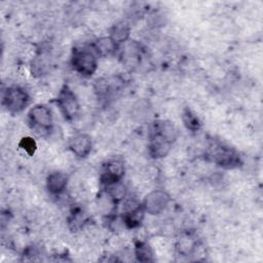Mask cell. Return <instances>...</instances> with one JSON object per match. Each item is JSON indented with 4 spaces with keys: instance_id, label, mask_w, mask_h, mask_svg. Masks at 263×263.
<instances>
[{
    "instance_id": "5bb4252c",
    "label": "cell",
    "mask_w": 263,
    "mask_h": 263,
    "mask_svg": "<svg viewBox=\"0 0 263 263\" xmlns=\"http://www.w3.org/2000/svg\"><path fill=\"white\" fill-rule=\"evenodd\" d=\"M153 133L161 136L171 143H173L178 136V130L176 126L167 120H160L157 123H155Z\"/></svg>"
},
{
    "instance_id": "4fadbf2b",
    "label": "cell",
    "mask_w": 263,
    "mask_h": 263,
    "mask_svg": "<svg viewBox=\"0 0 263 263\" xmlns=\"http://www.w3.org/2000/svg\"><path fill=\"white\" fill-rule=\"evenodd\" d=\"M117 44L108 36L99 38L93 44V51L97 55L106 58L115 52L117 48Z\"/></svg>"
},
{
    "instance_id": "ac0fdd59",
    "label": "cell",
    "mask_w": 263,
    "mask_h": 263,
    "mask_svg": "<svg viewBox=\"0 0 263 263\" xmlns=\"http://www.w3.org/2000/svg\"><path fill=\"white\" fill-rule=\"evenodd\" d=\"M135 256L141 262H149L153 260V253L148 243L140 241L136 245Z\"/></svg>"
},
{
    "instance_id": "9c48e42d",
    "label": "cell",
    "mask_w": 263,
    "mask_h": 263,
    "mask_svg": "<svg viewBox=\"0 0 263 263\" xmlns=\"http://www.w3.org/2000/svg\"><path fill=\"white\" fill-rule=\"evenodd\" d=\"M172 144L173 143L168 142L161 136L155 133H152L150 138V144H149V152L155 158L164 157L170 152Z\"/></svg>"
},
{
    "instance_id": "ffe728a7",
    "label": "cell",
    "mask_w": 263,
    "mask_h": 263,
    "mask_svg": "<svg viewBox=\"0 0 263 263\" xmlns=\"http://www.w3.org/2000/svg\"><path fill=\"white\" fill-rule=\"evenodd\" d=\"M95 89L99 96H106L110 90L109 82L106 79H98L95 84Z\"/></svg>"
},
{
    "instance_id": "7a4b0ae2",
    "label": "cell",
    "mask_w": 263,
    "mask_h": 263,
    "mask_svg": "<svg viewBox=\"0 0 263 263\" xmlns=\"http://www.w3.org/2000/svg\"><path fill=\"white\" fill-rule=\"evenodd\" d=\"M28 93L21 87H8L2 93V104L11 113L23 111L29 104Z\"/></svg>"
},
{
    "instance_id": "9a60e30c",
    "label": "cell",
    "mask_w": 263,
    "mask_h": 263,
    "mask_svg": "<svg viewBox=\"0 0 263 263\" xmlns=\"http://www.w3.org/2000/svg\"><path fill=\"white\" fill-rule=\"evenodd\" d=\"M107 194L110 196V198L113 200V202L119 203L122 200L125 199L127 195V189L124 184L121 183V181L110 184L107 186Z\"/></svg>"
},
{
    "instance_id": "2e32d148",
    "label": "cell",
    "mask_w": 263,
    "mask_h": 263,
    "mask_svg": "<svg viewBox=\"0 0 263 263\" xmlns=\"http://www.w3.org/2000/svg\"><path fill=\"white\" fill-rule=\"evenodd\" d=\"M196 247L197 246L194 238L189 234H184L178 239L176 248L179 254L183 256H187V255H191L195 251Z\"/></svg>"
},
{
    "instance_id": "30bf717a",
    "label": "cell",
    "mask_w": 263,
    "mask_h": 263,
    "mask_svg": "<svg viewBox=\"0 0 263 263\" xmlns=\"http://www.w3.org/2000/svg\"><path fill=\"white\" fill-rule=\"evenodd\" d=\"M68 176L63 172H52L46 178V187L51 194H61L67 188Z\"/></svg>"
},
{
    "instance_id": "8992f818",
    "label": "cell",
    "mask_w": 263,
    "mask_h": 263,
    "mask_svg": "<svg viewBox=\"0 0 263 263\" xmlns=\"http://www.w3.org/2000/svg\"><path fill=\"white\" fill-rule=\"evenodd\" d=\"M30 122L37 130H49L52 126V115L50 110L43 105H36L29 111Z\"/></svg>"
},
{
    "instance_id": "6da1fadb",
    "label": "cell",
    "mask_w": 263,
    "mask_h": 263,
    "mask_svg": "<svg viewBox=\"0 0 263 263\" xmlns=\"http://www.w3.org/2000/svg\"><path fill=\"white\" fill-rule=\"evenodd\" d=\"M72 65L76 72L83 76L92 75L98 68V59L95 51L81 48L75 49L72 57Z\"/></svg>"
},
{
    "instance_id": "52a82bcc",
    "label": "cell",
    "mask_w": 263,
    "mask_h": 263,
    "mask_svg": "<svg viewBox=\"0 0 263 263\" xmlns=\"http://www.w3.org/2000/svg\"><path fill=\"white\" fill-rule=\"evenodd\" d=\"M124 175V164L119 159H112L109 160L104 164L102 175H101V182L106 186L121 181Z\"/></svg>"
},
{
    "instance_id": "7c38bea8",
    "label": "cell",
    "mask_w": 263,
    "mask_h": 263,
    "mask_svg": "<svg viewBox=\"0 0 263 263\" xmlns=\"http://www.w3.org/2000/svg\"><path fill=\"white\" fill-rule=\"evenodd\" d=\"M130 35V28L129 26L124 22H118L115 25L112 26L110 30L109 37L117 44L124 43L128 40Z\"/></svg>"
},
{
    "instance_id": "8fae6325",
    "label": "cell",
    "mask_w": 263,
    "mask_h": 263,
    "mask_svg": "<svg viewBox=\"0 0 263 263\" xmlns=\"http://www.w3.org/2000/svg\"><path fill=\"white\" fill-rule=\"evenodd\" d=\"M145 213L146 212L144 210L143 204L140 203L136 208L124 212V214L122 216L123 224L126 227H128V228L138 227L142 223V221H143V219L145 217Z\"/></svg>"
},
{
    "instance_id": "277c9868",
    "label": "cell",
    "mask_w": 263,
    "mask_h": 263,
    "mask_svg": "<svg viewBox=\"0 0 263 263\" xmlns=\"http://www.w3.org/2000/svg\"><path fill=\"white\" fill-rule=\"evenodd\" d=\"M210 156L214 162L224 167H233L239 162L238 154L233 149L221 144H215L210 148Z\"/></svg>"
},
{
    "instance_id": "d6986e66",
    "label": "cell",
    "mask_w": 263,
    "mask_h": 263,
    "mask_svg": "<svg viewBox=\"0 0 263 263\" xmlns=\"http://www.w3.org/2000/svg\"><path fill=\"white\" fill-rule=\"evenodd\" d=\"M21 148H23L29 155H32L35 153L36 149H37V145L36 142L34 141V139L30 138V137H25L21 140L20 143Z\"/></svg>"
},
{
    "instance_id": "ba28073f",
    "label": "cell",
    "mask_w": 263,
    "mask_h": 263,
    "mask_svg": "<svg viewBox=\"0 0 263 263\" xmlns=\"http://www.w3.org/2000/svg\"><path fill=\"white\" fill-rule=\"evenodd\" d=\"M91 138L86 134H77L69 141V148L78 157H86L91 151Z\"/></svg>"
},
{
    "instance_id": "3957f363",
    "label": "cell",
    "mask_w": 263,
    "mask_h": 263,
    "mask_svg": "<svg viewBox=\"0 0 263 263\" xmlns=\"http://www.w3.org/2000/svg\"><path fill=\"white\" fill-rule=\"evenodd\" d=\"M58 106L61 112L68 120L74 119L79 113V103L78 100L71 88L67 85L63 86L58 96Z\"/></svg>"
},
{
    "instance_id": "e0dca14e",
    "label": "cell",
    "mask_w": 263,
    "mask_h": 263,
    "mask_svg": "<svg viewBox=\"0 0 263 263\" xmlns=\"http://www.w3.org/2000/svg\"><path fill=\"white\" fill-rule=\"evenodd\" d=\"M182 121H183L184 125L192 132H195V130L199 129V127H200V121H199L198 117L189 108H185L183 110Z\"/></svg>"
},
{
    "instance_id": "5b68a950",
    "label": "cell",
    "mask_w": 263,
    "mask_h": 263,
    "mask_svg": "<svg viewBox=\"0 0 263 263\" xmlns=\"http://www.w3.org/2000/svg\"><path fill=\"white\" fill-rule=\"evenodd\" d=\"M171 200L170 195L163 190L151 191L145 197L143 201V206L146 213L150 215H158L167 206Z\"/></svg>"
}]
</instances>
